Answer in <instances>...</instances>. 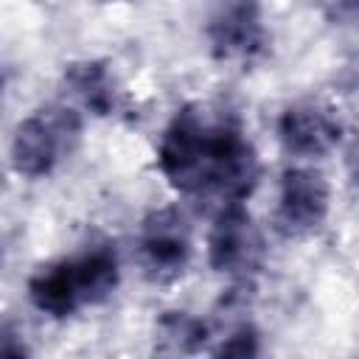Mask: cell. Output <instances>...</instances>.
<instances>
[{"label":"cell","mask_w":359,"mask_h":359,"mask_svg":"<svg viewBox=\"0 0 359 359\" xmlns=\"http://www.w3.org/2000/svg\"><path fill=\"white\" fill-rule=\"evenodd\" d=\"M157 168L174 191L194 199L244 202L261 177V163L238 118L205 104L177 109L157 143Z\"/></svg>","instance_id":"1"},{"label":"cell","mask_w":359,"mask_h":359,"mask_svg":"<svg viewBox=\"0 0 359 359\" xmlns=\"http://www.w3.org/2000/svg\"><path fill=\"white\" fill-rule=\"evenodd\" d=\"M121 280V264L109 244L39 266L28 278V300L36 311L65 320L84 306L104 303Z\"/></svg>","instance_id":"2"},{"label":"cell","mask_w":359,"mask_h":359,"mask_svg":"<svg viewBox=\"0 0 359 359\" xmlns=\"http://www.w3.org/2000/svg\"><path fill=\"white\" fill-rule=\"evenodd\" d=\"M81 140V115L67 104H45L22 118L11 137V168L20 177L39 180L76 151Z\"/></svg>","instance_id":"3"},{"label":"cell","mask_w":359,"mask_h":359,"mask_svg":"<svg viewBox=\"0 0 359 359\" xmlns=\"http://www.w3.org/2000/svg\"><path fill=\"white\" fill-rule=\"evenodd\" d=\"M208 264L238 280H250L261 269L264 236L244 202H227L219 208L208 233Z\"/></svg>","instance_id":"4"},{"label":"cell","mask_w":359,"mask_h":359,"mask_svg":"<svg viewBox=\"0 0 359 359\" xmlns=\"http://www.w3.org/2000/svg\"><path fill=\"white\" fill-rule=\"evenodd\" d=\"M191 227L177 208L151 210L140 222L137 233V258L143 275L154 283L177 280L191 264Z\"/></svg>","instance_id":"5"},{"label":"cell","mask_w":359,"mask_h":359,"mask_svg":"<svg viewBox=\"0 0 359 359\" xmlns=\"http://www.w3.org/2000/svg\"><path fill=\"white\" fill-rule=\"evenodd\" d=\"M205 39L219 62H250L266 48L258 0H219L205 22Z\"/></svg>","instance_id":"6"},{"label":"cell","mask_w":359,"mask_h":359,"mask_svg":"<svg viewBox=\"0 0 359 359\" xmlns=\"http://www.w3.org/2000/svg\"><path fill=\"white\" fill-rule=\"evenodd\" d=\"M331 208V191L320 171L314 168H286L280 174L275 230L283 238H303L323 227Z\"/></svg>","instance_id":"7"},{"label":"cell","mask_w":359,"mask_h":359,"mask_svg":"<svg viewBox=\"0 0 359 359\" xmlns=\"http://www.w3.org/2000/svg\"><path fill=\"white\" fill-rule=\"evenodd\" d=\"M342 137V123L317 104H292L278 118V140L294 157H323Z\"/></svg>","instance_id":"8"},{"label":"cell","mask_w":359,"mask_h":359,"mask_svg":"<svg viewBox=\"0 0 359 359\" xmlns=\"http://www.w3.org/2000/svg\"><path fill=\"white\" fill-rule=\"evenodd\" d=\"M62 84L76 98V104L95 118H107L118 107L115 79L104 59H76L65 65Z\"/></svg>","instance_id":"9"},{"label":"cell","mask_w":359,"mask_h":359,"mask_svg":"<svg viewBox=\"0 0 359 359\" xmlns=\"http://www.w3.org/2000/svg\"><path fill=\"white\" fill-rule=\"evenodd\" d=\"M160 353H196L210 339V325L188 311H165L157 320Z\"/></svg>","instance_id":"10"},{"label":"cell","mask_w":359,"mask_h":359,"mask_svg":"<svg viewBox=\"0 0 359 359\" xmlns=\"http://www.w3.org/2000/svg\"><path fill=\"white\" fill-rule=\"evenodd\" d=\"M213 353L216 356H255L258 353V331L250 323H241L213 348Z\"/></svg>","instance_id":"11"},{"label":"cell","mask_w":359,"mask_h":359,"mask_svg":"<svg viewBox=\"0 0 359 359\" xmlns=\"http://www.w3.org/2000/svg\"><path fill=\"white\" fill-rule=\"evenodd\" d=\"M328 17L342 25H359V0H328Z\"/></svg>","instance_id":"12"},{"label":"cell","mask_w":359,"mask_h":359,"mask_svg":"<svg viewBox=\"0 0 359 359\" xmlns=\"http://www.w3.org/2000/svg\"><path fill=\"white\" fill-rule=\"evenodd\" d=\"M345 165H348V177H351V182L359 188V137L348 146V151H345Z\"/></svg>","instance_id":"13"},{"label":"cell","mask_w":359,"mask_h":359,"mask_svg":"<svg viewBox=\"0 0 359 359\" xmlns=\"http://www.w3.org/2000/svg\"><path fill=\"white\" fill-rule=\"evenodd\" d=\"M104 3H112V0H104Z\"/></svg>","instance_id":"14"}]
</instances>
